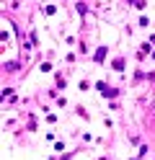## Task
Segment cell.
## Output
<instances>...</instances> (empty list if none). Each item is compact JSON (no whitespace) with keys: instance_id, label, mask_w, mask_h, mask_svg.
Instances as JSON below:
<instances>
[{"instance_id":"1","label":"cell","mask_w":155,"mask_h":160,"mask_svg":"<svg viewBox=\"0 0 155 160\" xmlns=\"http://www.w3.org/2000/svg\"><path fill=\"white\" fill-rule=\"evenodd\" d=\"M153 114H155V109H153Z\"/></svg>"}]
</instances>
